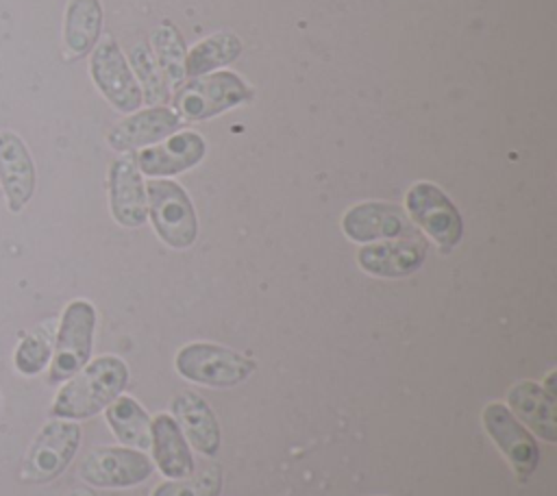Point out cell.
Returning a JSON list of instances; mask_svg holds the SVG:
<instances>
[{"mask_svg": "<svg viewBox=\"0 0 557 496\" xmlns=\"http://www.w3.org/2000/svg\"><path fill=\"white\" fill-rule=\"evenodd\" d=\"M150 446L157 468L170 479H183L194 472L191 450L172 416L159 413L150 422Z\"/></svg>", "mask_w": 557, "mask_h": 496, "instance_id": "19", "label": "cell"}, {"mask_svg": "<svg viewBox=\"0 0 557 496\" xmlns=\"http://www.w3.org/2000/svg\"><path fill=\"white\" fill-rule=\"evenodd\" d=\"M405 207L411 220L446 252L455 248L463 233V222L453 200L433 183H416L407 196Z\"/></svg>", "mask_w": 557, "mask_h": 496, "instance_id": "7", "label": "cell"}, {"mask_svg": "<svg viewBox=\"0 0 557 496\" xmlns=\"http://www.w3.org/2000/svg\"><path fill=\"white\" fill-rule=\"evenodd\" d=\"M107 422L113 435L128 446L148 448L150 446V418L144 407L131 396H117L107 405Z\"/></svg>", "mask_w": 557, "mask_h": 496, "instance_id": "21", "label": "cell"}, {"mask_svg": "<svg viewBox=\"0 0 557 496\" xmlns=\"http://www.w3.org/2000/svg\"><path fill=\"white\" fill-rule=\"evenodd\" d=\"M426 257V241L422 235L396 237L381 244H366L357 261L361 270L374 276L398 278L416 272Z\"/></svg>", "mask_w": 557, "mask_h": 496, "instance_id": "13", "label": "cell"}, {"mask_svg": "<svg viewBox=\"0 0 557 496\" xmlns=\"http://www.w3.org/2000/svg\"><path fill=\"white\" fill-rule=\"evenodd\" d=\"M96 328V311L87 300H72L59 322L54 337V352L50 365V383H61L72 379L83 370L91 355Z\"/></svg>", "mask_w": 557, "mask_h": 496, "instance_id": "3", "label": "cell"}, {"mask_svg": "<svg viewBox=\"0 0 557 496\" xmlns=\"http://www.w3.org/2000/svg\"><path fill=\"white\" fill-rule=\"evenodd\" d=\"M239 52H242V41L237 35L233 33L211 35L209 39L191 48L189 57L185 59V74L200 76L213 67L228 65L239 57Z\"/></svg>", "mask_w": 557, "mask_h": 496, "instance_id": "22", "label": "cell"}, {"mask_svg": "<svg viewBox=\"0 0 557 496\" xmlns=\"http://www.w3.org/2000/svg\"><path fill=\"white\" fill-rule=\"evenodd\" d=\"M109 202L117 224L141 226L146 222L148 207L135 154H124L113 161L109 170Z\"/></svg>", "mask_w": 557, "mask_h": 496, "instance_id": "14", "label": "cell"}, {"mask_svg": "<svg viewBox=\"0 0 557 496\" xmlns=\"http://www.w3.org/2000/svg\"><path fill=\"white\" fill-rule=\"evenodd\" d=\"M205 157V141L198 133H178L168 141L146 148L137 157V168L148 176H168L194 168Z\"/></svg>", "mask_w": 557, "mask_h": 496, "instance_id": "18", "label": "cell"}, {"mask_svg": "<svg viewBox=\"0 0 557 496\" xmlns=\"http://www.w3.org/2000/svg\"><path fill=\"white\" fill-rule=\"evenodd\" d=\"M131 61H133V67H135L141 85H144L146 100L150 104L165 102L168 100V87H165L163 74L159 72V65L152 59V54L146 50V46H135L131 50Z\"/></svg>", "mask_w": 557, "mask_h": 496, "instance_id": "26", "label": "cell"}, {"mask_svg": "<svg viewBox=\"0 0 557 496\" xmlns=\"http://www.w3.org/2000/svg\"><path fill=\"white\" fill-rule=\"evenodd\" d=\"M91 78L115 109L128 113L141 104L139 85L115 41L107 39L94 48Z\"/></svg>", "mask_w": 557, "mask_h": 496, "instance_id": "10", "label": "cell"}, {"mask_svg": "<svg viewBox=\"0 0 557 496\" xmlns=\"http://www.w3.org/2000/svg\"><path fill=\"white\" fill-rule=\"evenodd\" d=\"M152 472V461L131 448H96L78 466L81 479L96 487H131L146 481Z\"/></svg>", "mask_w": 557, "mask_h": 496, "instance_id": "9", "label": "cell"}, {"mask_svg": "<svg viewBox=\"0 0 557 496\" xmlns=\"http://www.w3.org/2000/svg\"><path fill=\"white\" fill-rule=\"evenodd\" d=\"M181 117L165 109V107H152L146 111H139L126 120H122L111 133H109V146L120 152H128L148 144L159 141L161 137L172 135L181 128Z\"/></svg>", "mask_w": 557, "mask_h": 496, "instance_id": "16", "label": "cell"}, {"mask_svg": "<svg viewBox=\"0 0 557 496\" xmlns=\"http://www.w3.org/2000/svg\"><path fill=\"white\" fill-rule=\"evenodd\" d=\"M172 413L176 424L185 431L196 450L211 457L220 448V426L211 405L196 392H181L172 400Z\"/></svg>", "mask_w": 557, "mask_h": 496, "instance_id": "17", "label": "cell"}, {"mask_svg": "<svg viewBox=\"0 0 557 496\" xmlns=\"http://www.w3.org/2000/svg\"><path fill=\"white\" fill-rule=\"evenodd\" d=\"M81 444V426L63 418L48 422L35 437L22 470V479L46 483L57 479L74 459Z\"/></svg>", "mask_w": 557, "mask_h": 496, "instance_id": "6", "label": "cell"}, {"mask_svg": "<svg viewBox=\"0 0 557 496\" xmlns=\"http://www.w3.org/2000/svg\"><path fill=\"white\" fill-rule=\"evenodd\" d=\"M35 181V163L22 137L13 131H0V185L11 213L28 204Z\"/></svg>", "mask_w": 557, "mask_h": 496, "instance_id": "12", "label": "cell"}, {"mask_svg": "<svg viewBox=\"0 0 557 496\" xmlns=\"http://www.w3.org/2000/svg\"><path fill=\"white\" fill-rule=\"evenodd\" d=\"M67 496H96L91 489H87V487H76V489H72Z\"/></svg>", "mask_w": 557, "mask_h": 496, "instance_id": "28", "label": "cell"}, {"mask_svg": "<svg viewBox=\"0 0 557 496\" xmlns=\"http://www.w3.org/2000/svg\"><path fill=\"white\" fill-rule=\"evenodd\" d=\"M52 357V324L37 326L15 348V368L22 374H39Z\"/></svg>", "mask_w": 557, "mask_h": 496, "instance_id": "23", "label": "cell"}, {"mask_svg": "<svg viewBox=\"0 0 557 496\" xmlns=\"http://www.w3.org/2000/svg\"><path fill=\"white\" fill-rule=\"evenodd\" d=\"M342 228L352 241L396 239L420 235L405 211L392 202H361L342 218Z\"/></svg>", "mask_w": 557, "mask_h": 496, "instance_id": "11", "label": "cell"}, {"mask_svg": "<svg viewBox=\"0 0 557 496\" xmlns=\"http://www.w3.org/2000/svg\"><path fill=\"white\" fill-rule=\"evenodd\" d=\"M128 381V368L117 357H98L78 370L57 394L52 416L83 420L113 402Z\"/></svg>", "mask_w": 557, "mask_h": 496, "instance_id": "1", "label": "cell"}, {"mask_svg": "<svg viewBox=\"0 0 557 496\" xmlns=\"http://www.w3.org/2000/svg\"><path fill=\"white\" fill-rule=\"evenodd\" d=\"M483 426L511 463L518 481H527L540 463V446L535 437L500 402H490L483 409Z\"/></svg>", "mask_w": 557, "mask_h": 496, "instance_id": "8", "label": "cell"}, {"mask_svg": "<svg viewBox=\"0 0 557 496\" xmlns=\"http://www.w3.org/2000/svg\"><path fill=\"white\" fill-rule=\"evenodd\" d=\"M222 487V470L218 463H209L198 474L183 476L178 481H165L152 489L150 496H218Z\"/></svg>", "mask_w": 557, "mask_h": 496, "instance_id": "25", "label": "cell"}, {"mask_svg": "<svg viewBox=\"0 0 557 496\" xmlns=\"http://www.w3.org/2000/svg\"><path fill=\"white\" fill-rule=\"evenodd\" d=\"M507 409L544 442H557V398L533 381L516 383L507 392Z\"/></svg>", "mask_w": 557, "mask_h": 496, "instance_id": "15", "label": "cell"}, {"mask_svg": "<svg viewBox=\"0 0 557 496\" xmlns=\"http://www.w3.org/2000/svg\"><path fill=\"white\" fill-rule=\"evenodd\" d=\"M152 46H154L157 65L161 67V74L170 83L181 85V80L185 76V44H183V37L178 35V30L172 28L170 24H165L163 28H159L154 33Z\"/></svg>", "mask_w": 557, "mask_h": 496, "instance_id": "24", "label": "cell"}, {"mask_svg": "<svg viewBox=\"0 0 557 496\" xmlns=\"http://www.w3.org/2000/svg\"><path fill=\"white\" fill-rule=\"evenodd\" d=\"M255 368L257 363L250 357L218 344H187L176 355V370L183 379L211 387L237 385L246 381Z\"/></svg>", "mask_w": 557, "mask_h": 496, "instance_id": "2", "label": "cell"}, {"mask_svg": "<svg viewBox=\"0 0 557 496\" xmlns=\"http://www.w3.org/2000/svg\"><path fill=\"white\" fill-rule=\"evenodd\" d=\"M248 85L233 72H215L207 76H196L183 85L174 96L176 115L185 120H207L239 102L250 100Z\"/></svg>", "mask_w": 557, "mask_h": 496, "instance_id": "4", "label": "cell"}, {"mask_svg": "<svg viewBox=\"0 0 557 496\" xmlns=\"http://www.w3.org/2000/svg\"><path fill=\"white\" fill-rule=\"evenodd\" d=\"M102 30L100 0H70L65 9L63 39L74 57H85L96 48Z\"/></svg>", "mask_w": 557, "mask_h": 496, "instance_id": "20", "label": "cell"}, {"mask_svg": "<svg viewBox=\"0 0 557 496\" xmlns=\"http://www.w3.org/2000/svg\"><path fill=\"white\" fill-rule=\"evenodd\" d=\"M150 218L157 235L172 248H187L196 241L198 224L191 200L174 181L152 178L146 187Z\"/></svg>", "mask_w": 557, "mask_h": 496, "instance_id": "5", "label": "cell"}, {"mask_svg": "<svg viewBox=\"0 0 557 496\" xmlns=\"http://www.w3.org/2000/svg\"><path fill=\"white\" fill-rule=\"evenodd\" d=\"M544 389L548 392V394H553L555 396V372H550L548 376H546V383H544Z\"/></svg>", "mask_w": 557, "mask_h": 496, "instance_id": "27", "label": "cell"}]
</instances>
